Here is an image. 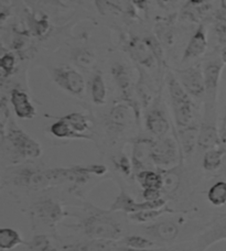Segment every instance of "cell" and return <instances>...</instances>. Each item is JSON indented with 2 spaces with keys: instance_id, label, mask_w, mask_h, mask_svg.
<instances>
[{
  "instance_id": "obj_1",
  "label": "cell",
  "mask_w": 226,
  "mask_h": 251,
  "mask_svg": "<svg viewBox=\"0 0 226 251\" xmlns=\"http://www.w3.org/2000/svg\"><path fill=\"white\" fill-rule=\"evenodd\" d=\"M112 213L110 209L105 210L86 204L85 214L80 217L79 223L72 227L82 231L89 239L119 241L125 237L124 228Z\"/></svg>"
},
{
  "instance_id": "obj_2",
  "label": "cell",
  "mask_w": 226,
  "mask_h": 251,
  "mask_svg": "<svg viewBox=\"0 0 226 251\" xmlns=\"http://www.w3.org/2000/svg\"><path fill=\"white\" fill-rule=\"evenodd\" d=\"M167 84H168L175 125L178 129L188 127L194 123V105L192 98L172 73L168 74Z\"/></svg>"
},
{
  "instance_id": "obj_3",
  "label": "cell",
  "mask_w": 226,
  "mask_h": 251,
  "mask_svg": "<svg viewBox=\"0 0 226 251\" xmlns=\"http://www.w3.org/2000/svg\"><path fill=\"white\" fill-rule=\"evenodd\" d=\"M1 137L2 142L7 140L15 153L22 159H38L42 154L41 145L22 130L12 119L9 120Z\"/></svg>"
},
{
  "instance_id": "obj_4",
  "label": "cell",
  "mask_w": 226,
  "mask_h": 251,
  "mask_svg": "<svg viewBox=\"0 0 226 251\" xmlns=\"http://www.w3.org/2000/svg\"><path fill=\"white\" fill-rule=\"evenodd\" d=\"M8 181L10 184L22 190L38 192L53 187L50 169L21 167L13 169L9 173Z\"/></svg>"
},
{
  "instance_id": "obj_5",
  "label": "cell",
  "mask_w": 226,
  "mask_h": 251,
  "mask_svg": "<svg viewBox=\"0 0 226 251\" xmlns=\"http://www.w3.org/2000/svg\"><path fill=\"white\" fill-rule=\"evenodd\" d=\"M32 217L42 225L56 230V226L61 224L67 215L60 201L53 197H40L31 206Z\"/></svg>"
},
{
  "instance_id": "obj_6",
  "label": "cell",
  "mask_w": 226,
  "mask_h": 251,
  "mask_svg": "<svg viewBox=\"0 0 226 251\" xmlns=\"http://www.w3.org/2000/svg\"><path fill=\"white\" fill-rule=\"evenodd\" d=\"M178 141L172 137H160L153 139L151 159L155 167L159 170H168L178 165L179 154Z\"/></svg>"
},
{
  "instance_id": "obj_7",
  "label": "cell",
  "mask_w": 226,
  "mask_h": 251,
  "mask_svg": "<svg viewBox=\"0 0 226 251\" xmlns=\"http://www.w3.org/2000/svg\"><path fill=\"white\" fill-rule=\"evenodd\" d=\"M166 205H167L166 197H161V199L156 200V201H136L134 197L130 195L125 188H120L119 194L117 195L115 201L112 203L110 210L113 213L121 212L127 215H130L144 209L164 208L166 207Z\"/></svg>"
},
{
  "instance_id": "obj_8",
  "label": "cell",
  "mask_w": 226,
  "mask_h": 251,
  "mask_svg": "<svg viewBox=\"0 0 226 251\" xmlns=\"http://www.w3.org/2000/svg\"><path fill=\"white\" fill-rule=\"evenodd\" d=\"M133 118L136 119L134 109L128 102L121 100L112 106L105 118V126L108 133L117 137L123 133L132 124Z\"/></svg>"
},
{
  "instance_id": "obj_9",
  "label": "cell",
  "mask_w": 226,
  "mask_h": 251,
  "mask_svg": "<svg viewBox=\"0 0 226 251\" xmlns=\"http://www.w3.org/2000/svg\"><path fill=\"white\" fill-rule=\"evenodd\" d=\"M52 78L58 87L75 97H82L85 92V79L79 71L70 66L54 67Z\"/></svg>"
},
{
  "instance_id": "obj_10",
  "label": "cell",
  "mask_w": 226,
  "mask_h": 251,
  "mask_svg": "<svg viewBox=\"0 0 226 251\" xmlns=\"http://www.w3.org/2000/svg\"><path fill=\"white\" fill-rule=\"evenodd\" d=\"M146 236L157 245L172 244L180 235V225L172 219L153 222L143 227Z\"/></svg>"
},
{
  "instance_id": "obj_11",
  "label": "cell",
  "mask_w": 226,
  "mask_h": 251,
  "mask_svg": "<svg viewBox=\"0 0 226 251\" xmlns=\"http://www.w3.org/2000/svg\"><path fill=\"white\" fill-rule=\"evenodd\" d=\"M177 75L179 82L190 96L194 98L205 96L204 75L200 64L190 66L184 70H178Z\"/></svg>"
},
{
  "instance_id": "obj_12",
  "label": "cell",
  "mask_w": 226,
  "mask_h": 251,
  "mask_svg": "<svg viewBox=\"0 0 226 251\" xmlns=\"http://www.w3.org/2000/svg\"><path fill=\"white\" fill-rule=\"evenodd\" d=\"M153 138L139 137L134 139L132 143V162L134 176L142 170H150L153 167L151 159Z\"/></svg>"
},
{
  "instance_id": "obj_13",
  "label": "cell",
  "mask_w": 226,
  "mask_h": 251,
  "mask_svg": "<svg viewBox=\"0 0 226 251\" xmlns=\"http://www.w3.org/2000/svg\"><path fill=\"white\" fill-rule=\"evenodd\" d=\"M222 61H211L206 63L203 67V75H204L205 84V96L211 107H213L216 100V94H218L219 84L221 80V75L223 72Z\"/></svg>"
},
{
  "instance_id": "obj_14",
  "label": "cell",
  "mask_w": 226,
  "mask_h": 251,
  "mask_svg": "<svg viewBox=\"0 0 226 251\" xmlns=\"http://www.w3.org/2000/svg\"><path fill=\"white\" fill-rule=\"evenodd\" d=\"M226 239V214L216 217L205 232L198 237L197 249L198 251H205L211 246Z\"/></svg>"
},
{
  "instance_id": "obj_15",
  "label": "cell",
  "mask_w": 226,
  "mask_h": 251,
  "mask_svg": "<svg viewBox=\"0 0 226 251\" xmlns=\"http://www.w3.org/2000/svg\"><path fill=\"white\" fill-rule=\"evenodd\" d=\"M144 125H146L148 131L156 138L167 136L170 130L168 117L161 107L157 104L152 105L150 109L147 111L146 116H144Z\"/></svg>"
},
{
  "instance_id": "obj_16",
  "label": "cell",
  "mask_w": 226,
  "mask_h": 251,
  "mask_svg": "<svg viewBox=\"0 0 226 251\" xmlns=\"http://www.w3.org/2000/svg\"><path fill=\"white\" fill-rule=\"evenodd\" d=\"M127 52L130 57L142 67L151 69L157 62L155 55L144 39L133 38L127 43Z\"/></svg>"
},
{
  "instance_id": "obj_17",
  "label": "cell",
  "mask_w": 226,
  "mask_h": 251,
  "mask_svg": "<svg viewBox=\"0 0 226 251\" xmlns=\"http://www.w3.org/2000/svg\"><path fill=\"white\" fill-rule=\"evenodd\" d=\"M9 100L18 118L31 120L37 116V109L26 92L19 88H13L10 92Z\"/></svg>"
},
{
  "instance_id": "obj_18",
  "label": "cell",
  "mask_w": 226,
  "mask_h": 251,
  "mask_svg": "<svg viewBox=\"0 0 226 251\" xmlns=\"http://www.w3.org/2000/svg\"><path fill=\"white\" fill-rule=\"evenodd\" d=\"M207 49V38H206V31L203 25H200L197 29L196 32L190 39L187 48L183 52V56L181 62L185 63L191 60H197L204 53Z\"/></svg>"
},
{
  "instance_id": "obj_19",
  "label": "cell",
  "mask_w": 226,
  "mask_h": 251,
  "mask_svg": "<svg viewBox=\"0 0 226 251\" xmlns=\"http://www.w3.org/2000/svg\"><path fill=\"white\" fill-rule=\"evenodd\" d=\"M198 146L204 150L221 147L220 130L216 127L214 122L205 120V122L202 123L200 129H198Z\"/></svg>"
},
{
  "instance_id": "obj_20",
  "label": "cell",
  "mask_w": 226,
  "mask_h": 251,
  "mask_svg": "<svg viewBox=\"0 0 226 251\" xmlns=\"http://www.w3.org/2000/svg\"><path fill=\"white\" fill-rule=\"evenodd\" d=\"M117 241L89 239L63 246V251H113Z\"/></svg>"
},
{
  "instance_id": "obj_21",
  "label": "cell",
  "mask_w": 226,
  "mask_h": 251,
  "mask_svg": "<svg viewBox=\"0 0 226 251\" xmlns=\"http://www.w3.org/2000/svg\"><path fill=\"white\" fill-rule=\"evenodd\" d=\"M162 176V193L164 197H171L175 195L181 185L182 180V171L181 165L168 170H159Z\"/></svg>"
},
{
  "instance_id": "obj_22",
  "label": "cell",
  "mask_w": 226,
  "mask_h": 251,
  "mask_svg": "<svg viewBox=\"0 0 226 251\" xmlns=\"http://www.w3.org/2000/svg\"><path fill=\"white\" fill-rule=\"evenodd\" d=\"M198 128L196 124H192L185 128L178 129V140L181 150L184 155H191L198 146Z\"/></svg>"
},
{
  "instance_id": "obj_23",
  "label": "cell",
  "mask_w": 226,
  "mask_h": 251,
  "mask_svg": "<svg viewBox=\"0 0 226 251\" xmlns=\"http://www.w3.org/2000/svg\"><path fill=\"white\" fill-rule=\"evenodd\" d=\"M89 93L92 101L96 106H103L107 100V88L105 80L101 72H96L93 75L89 83Z\"/></svg>"
},
{
  "instance_id": "obj_24",
  "label": "cell",
  "mask_w": 226,
  "mask_h": 251,
  "mask_svg": "<svg viewBox=\"0 0 226 251\" xmlns=\"http://www.w3.org/2000/svg\"><path fill=\"white\" fill-rule=\"evenodd\" d=\"M50 133L57 139H83V140H93L89 134H80L75 132L70 127V125L64 122L62 118H58L56 123H53L49 128Z\"/></svg>"
},
{
  "instance_id": "obj_25",
  "label": "cell",
  "mask_w": 226,
  "mask_h": 251,
  "mask_svg": "<svg viewBox=\"0 0 226 251\" xmlns=\"http://www.w3.org/2000/svg\"><path fill=\"white\" fill-rule=\"evenodd\" d=\"M136 181L142 190H159L162 191V176L160 171L155 170H142L135 174Z\"/></svg>"
},
{
  "instance_id": "obj_26",
  "label": "cell",
  "mask_w": 226,
  "mask_h": 251,
  "mask_svg": "<svg viewBox=\"0 0 226 251\" xmlns=\"http://www.w3.org/2000/svg\"><path fill=\"white\" fill-rule=\"evenodd\" d=\"M173 213H175V212L171 208L164 207V208H159V209L140 210V212L127 215V216H128V219L130 222H133L135 224H139V225H147V224L156 222L158 218H160L162 216V215L173 214Z\"/></svg>"
},
{
  "instance_id": "obj_27",
  "label": "cell",
  "mask_w": 226,
  "mask_h": 251,
  "mask_svg": "<svg viewBox=\"0 0 226 251\" xmlns=\"http://www.w3.org/2000/svg\"><path fill=\"white\" fill-rule=\"evenodd\" d=\"M226 150L222 147L213 148V149L206 150L203 155L202 167L206 172H215L222 167Z\"/></svg>"
},
{
  "instance_id": "obj_28",
  "label": "cell",
  "mask_w": 226,
  "mask_h": 251,
  "mask_svg": "<svg viewBox=\"0 0 226 251\" xmlns=\"http://www.w3.org/2000/svg\"><path fill=\"white\" fill-rule=\"evenodd\" d=\"M24 244V238L19 231L10 227L0 228V249L1 251L12 250Z\"/></svg>"
},
{
  "instance_id": "obj_29",
  "label": "cell",
  "mask_w": 226,
  "mask_h": 251,
  "mask_svg": "<svg viewBox=\"0 0 226 251\" xmlns=\"http://www.w3.org/2000/svg\"><path fill=\"white\" fill-rule=\"evenodd\" d=\"M147 78L148 77L144 75L143 72L139 71V79H138V83L136 84L135 86V93L136 95L138 96L140 104H141L143 108H147V107L151 104V100H152L151 87L150 85H149Z\"/></svg>"
},
{
  "instance_id": "obj_30",
  "label": "cell",
  "mask_w": 226,
  "mask_h": 251,
  "mask_svg": "<svg viewBox=\"0 0 226 251\" xmlns=\"http://www.w3.org/2000/svg\"><path fill=\"white\" fill-rule=\"evenodd\" d=\"M61 118L69 124L75 132L80 134H85L90 129V119L82 113H71Z\"/></svg>"
},
{
  "instance_id": "obj_31",
  "label": "cell",
  "mask_w": 226,
  "mask_h": 251,
  "mask_svg": "<svg viewBox=\"0 0 226 251\" xmlns=\"http://www.w3.org/2000/svg\"><path fill=\"white\" fill-rule=\"evenodd\" d=\"M206 199L213 206H224L226 204V181H218L207 190Z\"/></svg>"
},
{
  "instance_id": "obj_32",
  "label": "cell",
  "mask_w": 226,
  "mask_h": 251,
  "mask_svg": "<svg viewBox=\"0 0 226 251\" xmlns=\"http://www.w3.org/2000/svg\"><path fill=\"white\" fill-rule=\"evenodd\" d=\"M119 245L135 249H153L157 246L155 241L147 236L141 235H127L118 241Z\"/></svg>"
},
{
  "instance_id": "obj_33",
  "label": "cell",
  "mask_w": 226,
  "mask_h": 251,
  "mask_svg": "<svg viewBox=\"0 0 226 251\" xmlns=\"http://www.w3.org/2000/svg\"><path fill=\"white\" fill-rule=\"evenodd\" d=\"M26 246L28 251H57L52 239L45 234H34Z\"/></svg>"
},
{
  "instance_id": "obj_34",
  "label": "cell",
  "mask_w": 226,
  "mask_h": 251,
  "mask_svg": "<svg viewBox=\"0 0 226 251\" xmlns=\"http://www.w3.org/2000/svg\"><path fill=\"white\" fill-rule=\"evenodd\" d=\"M112 162L114 164V168L116 171H118L120 174H123L124 176H130L134 172L133 162L126 153L120 152V153L114 155L112 158Z\"/></svg>"
},
{
  "instance_id": "obj_35",
  "label": "cell",
  "mask_w": 226,
  "mask_h": 251,
  "mask_svg": "<svg viewBox=\"0 0 226 251\" xmlns=\"http://www.w3.org/2000/svg\"><path fill=\"white\" fill-rule=\"evenodd\" d=\"M73 60L75 64L80 66L81 69L88 70L95 64L96 57H95V54L92 51L86 50V49H82V50H78L74 52Z\"/></svg>"
},
{
  "instance_id": "obj_36",
  "label": "cell",
  "mask_w": 226,
  "mask_h": 251,
  "mask_svg": "<svg viewBox=\"0 0 226 251\" xmlns=\"http://www.w3.org/2000/svg\"><path fill=\"white\" fill-rule=\"evenodd\" d=\"M0 67H1L2 77L10 76L13 72H15V67H16L15 56L10 54V53H4L1 57V61H0Z\"/></svg>"
},
{
  "instance_id": "obj_37",
  "label": "cell",
  "mask_w": 226,
  "mask_h": 251,
  "mask_svg": "<svg viewBox=\"0 0 226 251\" xmlns=\"http://www.w3.org/2000/svg\"><path fill=\"white\" fill-rule=\"evenodd\" d=\"M144 40H146L148 46L150 47L153 55H155V57H156L158 64L164 65L165 64L164 51H162V48L159 44V42H158V40L155 39L153 37H146V38H144Z\"/></svg>"
},
{
  "instance_id": "obj_38",
  "label": "cell",
  "mask_w": 226,
  "mask_h": 251,
  "mask_svg": "<svg viewBox=\"0 0 226 251\" xmlns=\"http://www.w3.org/2000/svg\"><path fill=\"white\" fill-rule=\"evenodd\" d=\"M113 251H159L156 249H135V248H130V247H126V246L119 245L118 241H117L116 247L114 248Z\"/></svg>"
},
{
  "instance_id": "obj_39",
  "label": "cell",
  "mask_w": 226,
  "mask_h": 251,
  "mask_svg": "<svg viewBox=\"0 0 226 251\" xmlns=\"http://www.w3.org/2000/svg\"><path fill=\"white\" fill-rule=\"evenodd\" d=\"M220 140L221 147L226 150V126H223V128L220 130Z\"/></svg>"
},
{
  "instance_id": "obj_40",
  "label": "cell",
  "mask_w": 226,
  "mask_h": 251,
  "mask_svg": "<svg viewBox=\"0 0 226 251\" xmlns=\"http://www.w3.org/2000/svg\"><path fill=\"white\" fill-rule=\"evenodd\" d=\"M221 57H222V62L224 64H226V47L222 50V54H221Z\"/></svg>"
},
{
  "instance_id": "obj_41",
  "label": "cell",
  "mask_w": 226,
  "mask_h": 251,
  "mask_svg": "<svg viewBox=\"0 0 226 251\" xmlns=\"http://www.w3.org/2000/svg\"><path fill=\"white\" fill-rule=\"evenodd\" d=\"M203 1H204V0H190V2H191L192 4H201Z\"/></svg>"
},
{
  "instance_id": "obj_42",
  "label": "cell",
  "mask_w": 226,
  "mask_h": 251,
  "mask_svg": "<svg viewBox=\"0 0 226 251\" xmlns=\"http://www.w3.org/2000/svg\"><path fill=\"white\" fill-rule=\"evenodd\" d=\"M175 251H188V250H175Z\"/></svg>"
}]
</instances>
